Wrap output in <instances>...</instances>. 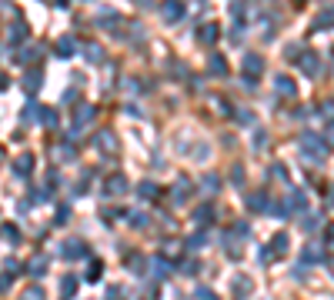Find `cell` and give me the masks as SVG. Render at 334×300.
I'll list each match as a JSON object with an SVG mask.
<instances>
[{
    "label": "cell",
    "mask_w": 334,
    "mask_h": 300,
    "mask_svg": "<svg viewBox=\"0 0 334 300\" xmlns=\"http://www.w3.org/2000/svg\"><path fill=\"white\" fill-rule=\"evenodd\" d=\"M301 147H304V157H308V160H324V157H328L324 140H318V137H311V133L301 137Z\"/></svg>",
    "instance_id": "obj_1"
},
{
    "label": "cell",
    "mask_w": 334,
    "mask_h": 300,
    "mask_svg": "<svg viewBox=\"0 0 334 300\" xmlns=\"http://www.w3.org/2000/svg\"><path fill=\"white\" fill-rule=\"evenodd\" d=\"M161 17H164V23H177L184 17V3L180 0H161Z\"/></svg>",
    "instance_id": "obj_2"
},
{
    "label": "cell",
    "mask_w": 334,
    "mask_h": 300,
    "mask_svg": "<svg viewBox=\"0 0 334 300\" xmlns=\"http://www.w3.org/2000/svg\"><path fill=\"white\" fill-rule=\"evenodd\" d=\"M241 67H244V74H247V77L254 80V77H261V74H264V57H261V54H244Z\"/></svg>",
    "instance_id": "obj_3"
},
{
    "label": "cell",
    "mask_w": 334,
    "mask_h": 300,
    "mask_svg": "<svg viewBox=\"0 0 334 300\" xmlns=\"http://www.w3.org/2000/svg\"><path fill=\"white\" fill-rule=\"evenodd\" d=\"M298 64H301V70H304L308 77H318V70H321V60H318V54H311V50H301Z\"/></svg>",
    "instance_id": "obj_4"
},
{
    "label": "cell",
    "mask_w": 334,
    "mask_h": 300,
    "mask_svg": "<svg viewBox=\"0 0 334 300\" xmlns=\"http://www.w3.org/2000/svg\"><path fill=\"white\" fill-rule=\"evenodd\" d=\"M60 254H64V260H84L87 244H80V240H67V244L60 247Z\"/></svg>",
    "instance_id": "obj_5"
},
{
    "label": "cell",
    "mask_w": 334,
    "mask_h": 300,
    "mask_svg": "<svg viewBox=\"0 0 334 300\" xmlns=\"http://www.w3.org/2000/svg\"><path fill=\"white\" fill-rule=\"evenodd\" d=\"M13 174L17 177H30L33 174V154H20L17 160H13Z\"/></svg>",
    "instance_id": "obj_6"
},
{
    "label": "cell",
    "mask_w": 334,
    "mask_h": 300,
    "mask_svg": "<svg viewBox=\"0 0 334 300\" xmlns=\"http://www.w3.org/2000/svg\"><path fill=\"white\" fill-rule=\"evenodd\" d=\"M127 190V180L121 177V174H111V177L104 180V194H111V197H117V194H124Z\"/></svg>",
    "instance_id": "obj_7"
},
{
    "label": "cell",
    "mask_w": 334,
    "mask_h": 300,
    "mask_svg": "<svg viewBox=\"0 0 334 300\" xmlns=\"http://www.w3.org/2000/svg\"><path fill=\"white\" fill-rule=\"evenodd\" d=\"M217 37H221V27H217V23H204V27L197 30V40L200 44H207V47H211Z\"/></svg>",
    "instance_id": "obj_8"
},
{
    "label": "cell",
    "mask_w": 334,
    "mask_h": 300,
    "mask_svg": "<svg viewBox=\"0 0 334 300\" xmlns=\"http://www.w3.org/2000/svg\"><path fill=\"white\" fill-rule=\"evenodd\" d=\"M40 84H44V77H40V70H27V74H23V90H27V94H37V90H40Z\"/></svg>",
    "instance_id": "obj_9"
},
{
    "label": "cell",
    "mask_w": 334,
    "mask_h": 300,
    "mask_svg": "<svg viewBox=\"0 0 334 300\" xmlns=\"http://www.w3.org/2000/svg\"><path fill=\"white\" fill-rule=\"evenodd\" d=\"M187 197H190V184H187V180H184V177H180L177 184H174V190H170V200H174V203H177V207H180V203H184V200H187Z\"/></svg>",
    "instance_id": "obj_10"
},
{
    "label": "cell",
    "mask_w": 334,
    "mask_h": 300,
    "mask_svg": "<svg viewBox=\"0 0 334 300\" xmlns=\"http://www.w3.org/2000/svg\"><path fill=\"white\" fill-rule=\"evenodd\" d=\"M27 37H30L27 23H23V20H13V23H10V44H23Z\"/></svg>",
    "instance_id": "obj_11"
},
{
    "label": "cell",
    "mask_w": 334,
    "mask_h": 300,
    "mask_svg": "<svg viewBox=\"0 0 334 300\" xmlns=\"http://www.w3.org/2000/svg\"><path fill=\"white\" fill-rule=\"evenodd\" d=\"M94 117H97V110H94L90 103H80L77 110H74V120H77V127H84V123H90V120H94Z\"/></svg>",
    "instance_id": "obj_12"
},
{
    "label": "cell",
    "mask_w": 334,
    "mask_h": 300,
    "mask_svg": "<svg viewBox=\"0 0 334 300\" xmlns=\"http://www.w3.org/2000/svg\"><path fill=\"white\" fill-rule=\"evenodd\" d=\"M80 47H84L87 64H100V60H104V47H100V44H80Z\"/></svg>",
    "instance_id": "obj_13"
},
{
    "label": "cell",
    "mask_w": 334,
    "mask_h": 300,
    "mask_svg": "<svg viewBox=\"0 0 334 300\" xmlns=\"http://www.w3.org/2000/svg\"><path fill=\"white\" fill-rule=\"evenodd\" d=\"M0 240L13 247L17 240H20V233H17V227H13V223H0Z\"/></svg>",
    "instance_id": "obj_14"
},
{
    "label": "cell",
    "mask_w": 334,
    "mask_h": 300,
    "mask_svg": "<svg viewBox=\"0 0 334 300\" xmlns=\"http://www.w3.org/2000/svg\"><path fill=\"white\" fill-rule=\"evenodd\" d=\"M274 87H278V94H284V97H298V87H294V80L291 77H278L274 80Z\"/></svg>",
    "instance_id": "obj_15"
},
{
    "label": "cell",
    "mask_w": 334,
    "mask_h": 300,
    "mask_svg": "<svg viewBox=\"0 0 334 300\" xmlns=\"http://www.w3.org/2000/svg\"><path fill=\"white\" fill-rule=\"evenodd\" d=\"M74 50H77V40H74V37H60V40H57V57H70Z\"/></svg>",
    "instance_id": "obj_16"
},
{
    "label": "cell",
    "mask_w": 334,
    "mask_h": 300,
    "mask_svg": "<svg viewBox=\"0 0 334 300\" xmlns=\"http://www.w3.org/2000/svg\"><path fill=\"white\" fill-rule=\"evenodd\" d=\"M304 260H308V264H318V260H324V247L308 244V247H304Z\"/></svg>",
    "instance_id": "obj_17"
},
{
    "label": "cell",
    "mask_w": 334,
    "mask_h": 300,
    "mask_svg": "<svg viewBox=\"0 0 334 300\" xmlns=\"http://www.w3.org/2000/svg\"><path fill=\"white\" fill-rule=\"evenodd\" d=\"M100 27H107V30H117V27H121V17H117V13L114 10H107V13H100Z\"/></svg>",
    "instance_id": "obj_18"
},
{
    "label": "cell",
    "mask_w": 334,
    "mask_h": 300,
    "mask_svg": "<svg viewBox=\"0 0 334 300\" xmlns=\"http://www.w3.org/2000/svg\"><path fill=\"white\" fill-rule=\"evenodd\" d=\"M211 74H214V77H224V74H227V60H224L221 54L211 57Z\"/></svg>",
    "instance_id": "obj_19"
},
{
    "label": "cell",
    "mask_w": 334,
    "mask_h": 300,
    "mask_svg": "<svg viewBox=\"0 0 334 300\" xmlns=\"http://www.w3.org/2000/svg\"><path fill=\"white\" fill-rule=\"evenodd\" d=\"M194 220H197V223L214 220V203H204V207H197V210H194Z\"/></svg>",
    "instance_id": "obj_20"
},
{
    "label": "cell",
    "mask_w": 334,
    "mask_h": 300,
    "mask_svg": "<svg viewBox=\"0 0 334 300\" xmlns=\"http://www.w3.org/2000/svg\"><path fill=\"white\" fill-rule=\"evenodd\" d=\"M20 117H23V123H33V120H40V107H37V103L30 100V103L23 107V113H20Z\"/></svg>",
    "instance_id": "obj_21"
},
{
    "label": "cell",
    "mask_w": 334,
    "mask_h": 300,
    "mask_svg": "<svg viewBox=\"0 0 334 300\" xmlns=\"http://www.w3.org/2000/svg\"><path fill=\"white\" fill-rule=\"evenodd\" d=\"M74 290H77V277H64L60 280V297H74Z\"/></svg>",
    "instance_id": "obj_22"
},
{
    "label": "cell",
    "mask_w": 334,
    "mask_h": 300,
    "mask_svg": "<svg viewBox=\"0 0 334 300\" xmlns=\"http://www.w3.org/2000/svg\"><path fill=\"white\" fill-rule=\"evenodd\" d=\"M314 27H318V30H328V27H334V10H324V13H318V20H314Z\"/></svg>",
    "instance_id": "obj_23"
},
{
    "label": "cell",
    "mask_w": 334,
    "mask_h": 300,
    "mask_svg": "<svg viewBox=\"0 0 334 300\" xmlns=\"http://www.w3.org/2000/svg\"><path fill=\"white\" fill-rule=\"evenodd\" d=\"M247 294H251V280L237 277V280H234V297H247Z\"/></svg>",
    "instance_id": "obj_24"
},
{
    "label": "cell",
    "mask_w": 334,
    "mask_h": 300,
    "mask_svg": "<svg viewBox=\"0 0 334 300\" xmlns=\"http://www.w3.org/2000/svg\"><path fill=\"white\" fill-rule=\"evenodd\" d=\"M97 147H107V150H117V137H114V133H97Z\"/></svg>",
    "instance_id": "obj_25"
},
{
    "label": "cell",
    "mask_w": 334,
    "mask_h": 300,
    "mask_svg": "<svg viewBox=\"0 0 334 300\" xmlns=\"http://www.w3.org/2000/svg\"><path fill=\"white\" fill-rule=\"evenodd\" d=\"M137 194H141V197H157L161 190H157V184H151V180H144V184L137 187Z\"/></svg>",
    "instance_id": "obj_26"
},
{
    "label": "cell",
    "mask_w": 334,
    "mask_h": 300,
    "mask_svg": "<svg viewBox=\"0 0 334 300\" xmlns=\"http://www.w3.org/2000/svg\"><path fill=\"white\" fill-rule=\"evenodd\" d=\"M288 203H291V210H304V194H301V190H294V194L288 197Z\"/></svg>",
    "instance_id": "obj_27"
},
{
    "label": "cell",
    "mask_w": 334,
    "mask_h": 300,
    "mask_svg": "<svg viewBox=\"0 0 334 300\" xmlns=\"http://www.w3.org/2000/svg\"><path fill=\"white\" fill-rule=\"evenodd\" d=\"M267 203H271V200H267L264 194H254V197H251V210H267Z\"/></svg>",
    "instance_id": "obj_28"
},
{
    "label": "cell",
    "mask_w": 334,
    "mask_h": 300,
    "mask_svg": "<svg viewBox=\"0 0 334 300\" xmlns=\"http://www.w3.org/2000/svg\"><path fill=\"white\" fill-rule=\"evenodd\" d=\"M57 160H74V144H60L57 147Z\"/></svg>",
    "instance_id": "obj_29"
},
{
    "label": "cell",
    "mask_w": 334,
    "mask_h": 300,
    "mask_svg": "<svg viewBox=\"0 0 334 300\" xmlns=\"http://www.w3.org/2000/svg\"><path fill=\"white\" fill-rule=\"evenodd\" d=\"M40 123L44 127H57V110H40Z\"/></svg>",
    "instance_id": "obj_30"
},
{
    "label": "cell",
    "mask_w": 334,
    "mask_h": 300,
    "mask_svg": "<svg viewBox=\"0 0 334 300\" xmlns=\"http://www.w3.org/2000/svg\"><path fill=\"white\" fill-rule=\"evenodd\" d=\"M20 300H44V290H40V287H27Z\"/></svg>",
    "instance_id": "obj_31"
},
{
    "label": "cell",
    "mask_w": 334,
    "mask_h": 300,
    "mask_svg": "<svg viewBox=\"0 0 334 300\" xmlns=\"http://www.w3.org/2000/svg\"><path fill=\"white\" fill-rule=\"evenodd\" d=\"M127 267H131L134 274H141V270H144V257H141V254H134L131 260H127Z\"/></svg>",
    "instance_id": "obj_32"
},
{
    "label": "cell",
    "mask_w": 334,
    "mask_h": 300,
    "mask_svg": "<svg viewBox=\"0 0 334 300\" xmlns=\"http://www.w3.org/2000/svg\"><path fill=\"white\" fill-rule=\"evenodd\" d=\"M44 270H47V260H44V257L30 260V274H44Z\"/></svg>",
    "instance_id": "obj_33"
},
{
    "label": "cell",
    "mask_w": 334,
    "mask_h": 300,
    "mask_svg": "<svg viewBox=\"0 0 334 300\" xmlns=\"http://www.w3.org/2000/svg\"><path fill=\"white\" fill-rule=\"evenodd\" d=\"M217 187H221V180L214 177V174H211V177H204V190H207V194H211V190H217Z\"/></svg>",
    "instance_id": "obj_34"
},
{
    "label": "cell",
    "mask_w": 334,
    "mask_h": 300,
    "mask_svg": "<svg viewBox=\"0 0 334 300\" xmlns=\"http://www.w3.org/2000/svg\"><path fill=\"white\" fill-rule=\"evenodd\" d=\"M274 250H288V233H278V237H274Z\"/></svg>",
    "instance_id": "obj_35"
},
{
    "label": "cell",
    "mask_w": 334,
    "mask_h": 300,
    "mask_svg": "<svg viewBox=\"0 0 334 300\" xmlns=\"http://www.w3.org/2000/svg\"><path fill=\"white\" fill-rule=\"evenodd\" d=\"M107 300H124V290L121 287H107Z\"/></svg>",
    "instance_id": "obj_36"
},
{
    "label": "cell",
    "mask_w": 334,
    "mask_h": 300,
    "mask_svg": "<svg viewBox=\"0 0 334 300\" xmlns=\"http://www.w3.org/2000/svg\"><path fill=\"white\" fill-rule=\"evenodd\" d=\"M131 223H137V227H147V217H144V213H131Z\"/></svg>",
    "instance_id": "obj_37"
},
{
    "label": "cell",
    "mask_w": 334,
    "mask_h": 300,
    "mask_svg": "<svg viewBox=\"0 0 334 300\" xmlns=\"http://www.w3.org/2000/svg\"><path fill=\"white\" fill-rule=\"evenodd\" d=\"M324 137H328V144H334V120H328V127H324Z\"/></svg>",
    "instance_id": "obj_38"
},
{
    "label": "cell",
    "mask_w": 334,
    "mask_h": 300,
    "mask_svg": "<svg viewBox=\"0 0 334 300\" xmlns=\"http://www.w3.org/2000/svg\"><path fill=\"white\" fill-rule=\"evenodd\" d=\"M234 184H237V187H241V184H244V170H241V167H234Z\"/></svg>",
    "instance_id": "obj_39"
},
{
    "label": "cell",
    "mask_w": 334,
    "mask_h": 300,
    "mask_svg": "<svg viewBox=\"0 0 334 300\" xmlns=\"http://www.w3.org/2000/svg\"><path fill=\"white\" fill-rule=\"evenodd\" d=\"M164 250H167V254H177V250H180V244H177V240H167V244H164Z\"/></svg>",
    "instance_id": "obj_40"
},
{
    "label": "cell",
    "mask_w": 334,
    "mask_h": 300,
    "mask_svg": "<svg viewBox=\"0 0 334 300\" xmlns=\"http://www.w3.org/2000/svg\"><path fill=\"white\" fill-rule=\"evenodd\" d=\"M274 174H278V180H288V170H284V164H274Z\"/></svg>",
    "instance_id": "obj_41"
},
{
    "label": "cell",
    "mask_w": 334,
    "mask_h": 300,
    "mask_svg": "<svg viewBox=\"0 0 334 300\" xmlns=\"http://www.w3.org/2000/svg\"><path fill=\"white\" fill-rule=\"evenodd\" d=\"M7 287H10V277H7V274H0V294H3Z\"/></svg>",
    "instance_id": "obj_42"
},
{
    "label": "cell",
    "mask_w": 334,
    "mask_h": 300,
    "mask_svg": "<svg viewBox=\"0 0 334 300\" xmlns=\"http://www.w3.org/2000/svg\"><path fill=\"white\" fill-rule=\"evenodd\" d=\"M3 87H10V77H7V74L0 70V90H3Z\"/></svg>",
    "instance_id": "obj_43"
},
{
    "label": "cell",
    "mask_w": 334,
    "mask_h": 300,
    "mask_svg": "<svg viewBox=\"0 0 334 300\" xmlns=\"http://www.w3.org/2000/svg\"><path fill=\"white\" fill-rule=\"evenodd\" d=\"M197 297H200V300H217V297H214V294H211V290H200Z\"/></svg>",
    "instance_id": "obj_44"
},
{
    "label": "cell",
    "mask_w": 334,
    "mask_h": 300,
    "mask_svg": "<svg viewBox=\"0 0 334 300\" xmlns=\"http://www.w3.org/2000/svg\"><path fill=\"white\" fill-rule=\"evenodd\" d=\"M328 240H334V223H331V227H328Z\"/></svg>",
    "instance_id": "obj_45"
},
{
    "label": "cell",
    "mask_w": 334,
    "mask_h": 300,
    "mask_svg": "<svg viewBox=\"0 0 334 300\" xmlns=\"http://www.w3.org/2000/svg\"><path fill=\"white\" fill-rule=\"evenodd\" d=\"M0 160H3V150H0Z\"/></svg>",
    "instance_id": "obj_46"
},
{
    "label": "cell",
    "mask_w": 334,
    "mask_h": 300,
    "mask_svg": "<svg viewBox=\"0 0 334 300\" xmlns=\"http://www.w3.org/2000/svg\"><path fill=\"white\" fill-rule=\"evenodd\" d=\"M331 270H334V260H331Z\"/></svg>",
    "instance_id": "obj_47"
},
{
    "label": "cell",
    "mask_w": 334,
    "mask_h": 300,
    "mask_svg": "<svg viewBox=\"0 0 334 300\" xmlns=\"http://www.w3.org/2000/svg\"><path fill=\"white\" fill-rule=\"evenodd\" d=\"M0 3H3V0H0Z\"/></svg>",
    "instance_id": "obj_48"
}]
</instances>
